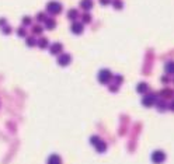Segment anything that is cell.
Wrapping results in <instances>:
<instances>
[{
  "instance_id": "cell-17",
  "label": "cell",
  "mask_w": 174,
  "mask_h": 164,
  "mask_svg": "<svg viewBox=\"0 0 174 164\" xmlns=\"http://www.w3.org/2000/svg\"><path fill=\"white\" fill-rule=\"evenodd\" d=\"M32 34H34V35H39V34H42V27H41V25H34V27H32Z\"/></svg>"
},
{
  "instance_id": "cell-1",
  "label": "cell",
  "mask_w": 174,
  "mask_h": 164,
  "mask_svg": "<svg viewBox=\"0 0 174 164\" xmlns=\"http://www.w3.org/2000/svg\"><path fill=\"white\" fill-rule=\"evenodd\" d=\"M62 9H63L62 4H60L59 1H55V0H52V1H49V3L46 4V13H49V14H52V16L60 14Z\"/></svg>"
},
{
  "instance_id": "cell-24",
  "label": "cell",
  "mask_w": 174,
  "mask_h": 164,
  "mask_svg": "<svg viewBox=\"0 0 174 164\" xmlns=\"http://www.w3.org/2000/svg\"><path fill=\"white\" fill-rule=\"evenodd\" d=\"M82 18H83V23H90L91 17H90V14H89V13H86V14L82 16Z\"/></svg>"
},
{
  "instance_id": "cell-5",
  "label": "cell",
  "mask_w": 174,
  "mask_h": 164,
  "mask_svg": "<svg viewBox=\"0 0 174 164\" xmlns=\"http://www.w3.org/2000/svg\"><path fill=\"white\" fill-rule=\"evenodd\" d=\"M156 97L153 94H149V95H145L143 97V100H142V104L145 105V107H153L156 104Z\"/></svg>"
},
{
  "instance_id": "cell-16",
  "label": "cell",
  "mask_w": 174,
  "mask_h": 164,
  "mask_svg": "<svg viewBox=\"0 0 174 164\" xmlns=\"http://www.w3.org/2000/svg\"><path fill=\"white\" fill-rule=\"evenodd\" d=\"M166 72L168 75H174V62L166 63Z\"/></svg>"
},
{
  "instance_id": "cell-18",
  "label": "cell",
  "mask_w": 174,
  "mask_h": 164,
  "mask_svg": "<svg viewBox=\"0 0 174 164\" xmlns=\"http://www.w3.org/2000/svg\"><path fill=\"white\" fill-rule=\"evenodd\" d=\"M17 35L21 38H27V31H26V28L24 27H20L18 30H17Z\"/></svg>"
},
{
  "instance_id": "cell-32",
  "label": "cell",
  "mask_w": 174,
  "mask_h": 164,
  "mask_svg": "<svg viewBox=\"0 0 174 164\" xmlns=\"http://www.w3.org/2000/svg\"><path fill=\"white\" fill-rule=\"evenodd\" d=\"M161 82H163V83H168V77H167V76H163V77H161Z\"/></svg>"
},
{
  "instance_id": "cell-28",
  "label": "cell",
  "mask_w": 174,
  "mask_h": 164,
  "mask_svg": "<svg viewBox=\"0 0 174 164\" xmlns=\"http://www.w3.org/2000/svg\"><path fill=\"white\" fill-rule=\"evenodd\" d=\"M4 25H7V20L3 17V18H0V28H1V27H4Z\"/></svg>"
},
{
  "instance_id": "cell-9",
  "label": "cell",
  "mask_w": 174,
  "mask_h": 164,
  "mask_svg": "<svg viewBox=\"0 0 174 164\" xmlns=\"http://www.w3.org/2000/svg\"><path fill=\"white\" fill-rule=\"evenodd\" d=\"M37 45H38L41 49H46V48L49 46V41H48L46 38H39L38 41H37Z\"/></svg>"
},
{
  "instance_id": "cell-31",
  "label": "cell",
  "mask_w": 174,
  "mask_h": 164,
  "mask_svg": "<svg viewBox=\"0 0 174 164\" xmlns=\"http://www.w3.org/2000/svg\"><path fill=\"white\" fill-rule=\"evenodd\" d=\"M168 108H170V109H171V111H174V100L171 101V102H170V104H168Z\"/></svg>"
},
{
  "instance_id": "cell-22",
  "label": "cell",
  "mask_w": 174,
  "mask_h": 164,
  "mask_svg": "<svg viewBox=\"0 0 174 164\" xmlns=\"http://www.w3.org/2000/svg\"><path fill=\"white\" fill-rule=\"evenodd\" d=\"M21 23H23V27H26V25H30V24H31V18H30L28 16H27V17H23Z\"/></svg>"
},
{
  "instance_id": "cell-19",
  "label": "cell",
  "mask_w": 174,
  "mask_h": 164,
  "mask_svg": "<svg viewBox=\"0 0 174 164\" xmlns=\"http://www.w3.org/2000/svg\"><path fill=\"white\" fill-rule=\"evenodd\" d=\"M155 105H157V108H159L160 111H164V109L167 108V105H166V102H164V101H156Z\"/></svg>"
},
{
  "instance_id": "cell-27",
  "label": "cell",
  "mask_w": 174,
  "mask_h": 164,
  "mask_svg": "<svg viewBox=\"0 0 174 164\" xmlns=\"http://www.w3.org/2000/svg\"><path fill=\"white\" fill-rule=\"evenodd\" d=\"M114 79H115V82L118 83V84H121V83L124 82V77H122V76H121V75H116L115 77H114Z\"/></svg>"
},
{
  "instance_id": "cell-12",
  "label": "cell",
  "mask_w": 174,
  "mask_h": 164,
  "mask_svg": "<svg viewBox=\"0 0 174 164\" xmlns=\"http://www.w3.org/2000/svg\"><path fill=\"white\" fill-rule=\"evenodd\" d=\"M96 150L98 153H103V151L107 150V145H105V142H101V140H98V143L96 145Z\"/></svg>"
},
{
  "instance_id": "cell-25",
  "label": "cell",
  "mask_w": 174,
  "mask_h": 164,
  "mask_svg": "<svg viewBox=\"0 0 174 164\" xmlns=\"http://www.w3.org/2000/svg\"><path fill=\"white\" fill-rule=\"evenodd\" d=\"M37 20H38V21H45V20H46L45 13H39L38 16H37Z\"/></svg>"
},
{
  "instance_id": "cell-21",
  "label": "cell",
  "mask_w": 174,
  "mask_h": 164,
  "mask_svg": "<svg viewBox=\"0 0 174 164\" xmlns=\"http://www.w3.org/2000/svg\"><path fill=\"white\" fill-rule=\"evenodd\" d=\"M161 95H163V97H171V95H173V91L168 90V88H164V90L161 91Z\"/></svg>"
},
{
  "instance_id": "cell-26",
  "label": "cell",
  "mask_w": 174,
  "mask_h": 164,
  "mask_svg": "<svg viewBox=\"0 0 174 164\" xmlns=\"http://www.w3.org/2000/svg\"><path fill=\"white\" fill-rule=\"evenodd\" d=\"M98 140H100V139L97 138V136H91V138H90V143L93 146H96L97 143H98Z\"/></svg>"
},
{
  "instance_id": "cell-4",
  "label": "cell",
  "mask_w": 174,
  "mask_h": 164,
  "mask_svg": "<svg viewBox=\"0 0 174 164\" xmlns=\"http://www.w3.org/2000/svg\"><path fill=\"white\" fill-rule=\"evenodd\" d=\"M70 60H72V56L67 55V53H59L58 59H56L58 65H60V66H67L70 63Z\"/></svg>"
},
{
  "instance_id": "cell-14",
  "label": "cell",
  "mask_w": 174,
  "mask_h": 164,
  "mask_svg": "<svg viewBox=\"0 0 174 164\" xmlns=\"http://www.w3.org/2000/svg\"><path fill=\"white\" fill-rule=\"evenodd\" d=\"M26 44L28 45L30 48H32V46L37 45V39H35V37H27L26 38Z\"/></svg>"
},
{
  "instance_id": "cell-29",
  "label": "cell",
  "mask_w": 174,
  "mask_h": 164,
  "mask_svg": "<svg viewBox=\"0 0 174 164\" xmlns=\"http://www.w3.org/2000/svg\"><path fill=\"white\" fill-rule=\"evenodd\" d=\"M100 3L103 4V6H107V4H110L111 0H100Z\"/></svg>"
},
{
  "instance_id": "cell-6",
  "label": "cell",
  "mask_w": 174,
  "mask_h": 164,
  "mask_svg": "<svg viewBox=\"0 0 174 164\" xmlns=\"http://www.w3.org/2000/svg\"><path fill=\"white\" fill-rule=\"evenodd\" d=\"M70 28H72V32H73V34H76V35L82 34V32H83V30H84L83 24H82V23H79V21H75V23L72 24Z\"/></svg>"
},
{
  "instance_id": "cell-2",
  "label": "cell",
  "mask_w": 174,
  "mask_h": 164,
  "mask_svg": "<svg viewBox=\"0 0 174 164\" xmlns=\"http://www.w3.org/2000/svg\"><path fill=\"white\" fill-rule=\"evenodd\" d=\"M111 79H112V75L108 69H103L98 72V82L101 84H108Z\"/></svg>"
},
{
  "instance_id": "cell-11",
  "label": "cell",
  "mask_w": 174,
  "mask_h": 164,
  "mask_svg": "<svg viewBox=\"0 0 174 164\" xmlns=\"http://www.w3.org/2000/svg\"><path fill=\"white\" fill-rule=\"evenodd\" d=\"M80 7L84 9V10H90L93 7V0H82L80 1Z\"/></svg>"
},
{
  "instance_id": "cell-7",
  "label": "cell",
  "mask_w": 174,
  "mask_h": 164,
  "mask_svg": "<svg viewBox=\"0 0 174 164\" xmlns=\"http://www.w3.org/2000/svg\"><path fill=\"white\" fill-rule=\"evenodd\" d=\"M62 49H63V46L60 44H58V42H56V44H52L51 46H49V50H51L52 55H59V53L62 52Z\"/></svg>"
},
{
  "instance_id": "cell-3",
  "label": "cell",
  "mask_w": 174,
  "mask_h": 164,
  "mask_svg": "<svg viewBox=\"0 0 174 164\" xmlns=\"http://www.w3.org/2000/svg\"><path fill=\"white\" fill-rule=\"evenodd\" d=\"M152 161L155 164H161V163H164V160H166V153L164 151H161V150H156L152 153Z\"/></svg>"
},
{
  "instance_id": "cell-8",
  "label": "cell",
  "mask_w": 174,
  "mask_h": 164,
  "mask_svg": "<svg viewBox=\"0 0 174 164\" xmlns=\"http://www.w3.org/2000/svg\"><path fill=\"white\" fill-rule=\"evenodd\" d=\"M48 164H62V158L59 157L58 154H51L49 157H48Z\"/></svg>"
},
{
  "instance_id": "cell-10",
  "label": "cell",
  "mask_w": 174,
  "mask_h": 164,
  "mask_svg": "<svg viewBox=\"0 0 174 164\" xmlns=\"http://www.w3.org/2000/svg\"><path fill=\"white\" fill-rule=\"evenodd\" d=\"M44 23H45V28H46V30H53V28L56 27V21H55L53 18H46Z\"/></svg>"
},
{
  "instance_id": "cell-13",
  "label": "cell",
  "mask_w": 174,
  "mask_h": 164,
  "mask_svg": "<svg viewBox=\"0 0 174 164\" xmlns=\"http://www.w3.org/2000/svg\"><path fill=\"white\" fill-rule=\"evenodd\" d=\"M136 90H138V93H146L149 90V87L146 83H139V84L136 86Z\"/></svg>"
},
{
  "instance_id": "cell-23",
  "label": "cell",
  "mask_w": 174,
  "mask_h": 164,
  "mask_svg": "<svg viewBox=\"0 0 174 164\" xmlns=\"http://www.w3.org/2000/svg\"><path fill=\"white\" fill-rule=\"evenodd\" d=\"M111 3H112V6L115 7V9H122V1L121 0H114Z\"/></svg>"
},
{
  "instance_id": "cell-15",
  "label": "cell",
  "mask_w": 174,
  "mask_h": 164,
  "mask_svg": "<svg viewBox=\"0 0 174 164\" xmlns=\"http://www.w3.org/2000/svg\"><path fill=\"white\" fill-rule=\"evenodd\" d=\"M79 16V11L77 10H75V9H72V10H69V13H67V17L70 20H76Z\"/></svg>"
},
{
  "instance_id": "cell-20",
  "label": "cell",
  "mask_w": 174,
  "mask_h": 164,
  "mask_svg": "<svg viewBox=\"0 0 174 164\" xmlns=\"http://www.w3.org/2000/svg\"><path fill=\"white\" fill-rule=\"evenodd\" d=\"M1 32H3L4 35L11 34V27H10V25H4V27H1Z\"/></svg>"
},
{
  "instance_id": "cell-30",
  "label": "cell",
  "mask_w": 174,
  "mask_h": 164,
  "mask_svg": "<svg viewBox=\"0 0 174 164\" xmlns=\"http://www.w3.org/2000/svg\"><path fill=\"white\" fill-rule=\"evenodd\" d=\"M110 91H112V93H116V91H118V86H111Z\"/></svg>"
}]
</instances>
